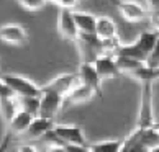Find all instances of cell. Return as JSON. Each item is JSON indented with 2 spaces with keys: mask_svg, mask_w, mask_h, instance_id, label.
<instances>
[{
  "mask_svg": "<svg viewBox=\"0 0 159 152\" xmlns=\"http://www.w3.org/2000/svg\"><path fill=\"white\" fill-rule=\"evenodd\" d=\"M157 38H159V34L154 30L152 31H143L141 34H138V38L134 41H131V43H128V44L118 43L113 49V54L131 57V59L146 62L148 56L151 54L152 48H154Z\"/></svg>",
  "mask_w": 159,
  "mask_h": 152,
  "instance_id": "6da1fadb",
  "label": "cell"
},
{
  "mask_svg": "<svg viewBox=\"0 0 159 152\" xmlns=\"http://www.w3.org/2000/svg\"><path fill=\"white\" fill-rule=\"evenodd\" d=\"M95 38L102 43L103 51L113 52L115 46L120 43V38H118V26L110 16H97Z\"/></svg>",
  "mask_w": 159,
  "mask_h": 152,
  "instance_id": "7a4b0ae2",
  "label": "cell"
},
{
  "mask_svg": "<svg viewBox=\"0 0 159 152\" xmlns=\"http://www.w3.org/2000/svg\"><path fill=\"white\" fill-rule=\"evenodd\" d=\"M0 79L10 87V90L15 93V97H39L41 95V85L34 84L28 77L16 75V74H5Z\"/></svg>",
  "mask_w": 159,
  "mask_h": 152,
  "instance_id": "3957f363",
  "label": "cell"
},
{
  "mask_svg": "<svg viewBox=\"0 0 159 152\" xmlns=\"http://www.w3.org/2000/svg\"><path fill=\"white\" fill-rule=\"evenodd\" d=\"M152 124H156L152 84L146 82V84H143V92H141V108H139V118H138L136 128H149Z\"/></svg>",
  "mask_w": 159,
  "mask_h": 152,
  "instance_id": "277c9868",
  "label": "cell"
},
{
  "mask_svg": "<svg viewBox=\"0 0 159 152\" xmlns=\"http://www.w3.org/2000/svg\"><path fill=\"white\" fill-rule=\"evenodd\" d=\"M92 64H93L98 77L102 80L116 79L120 75L118 66H116V57L111 51H102L100 54L95 56V59L92 61Z\"/></svg>",
  "mask_w": 159,
  "mask_h": 152,
  "instance_id": "5b68a950",
  "label": "cell"
},
{
  "mask_svg": "<svg viewBox=\"0 0 159 152\" xmlns=\"http://www.w3.org/2000/svg\"><path fill=\"white\" fill-rule=\"evenodd\" d=\"M52 134L59 139L61 144H80L87 145L84 129L77 124H56L52 126Z\"/></svg>",
  "mask_w": 159,
  "mask_h": 152,
  "instance_id": "8992f818",
  "label": "cell"
},
{
  "mask_svg": "<svg viewBox=\"0 0 159 152\" xmlns=\"http://www.w3.org/2000/svg\"><path fill=\"white\" fill-rule=\"evenodd\" d=\"M75 74H77L79 84H84V85L89 87V89H92L97 97H103V92H102L103 80L98 77L95 67H93V64L90 61H82Z\"/></svg>",
  "mask_w": 159,
  "mask_h": 152,
  "instance_id": "52a82bcc",
  "label": "cell"
},
{
  "mask_svg": "<svg viewBox=\"0 0 159 152\" xmlns=\"http://www.w3.org/2000/svg\"><path fill=\"white\" fill-rule=\"evenodd\" d=\"M64 106V97L56 92L43 90L39 95V116L54 119L56 115Z\"/></svg>",
  "mask_w": 159,
  "mask_h": 152,
  "instance_id": "ba28073f",
  "label": "cell"
},
{
  "mask_svg": "<svg viewBox=\"0 0 159 152\" xmlns=\"http://www.w3.org/2000/svg\"><path fill=\"white\" fill-rule=\"evenodd\" d=\"M57 31H59V34L64 39L79 43L80 33L74 21L72 10L70 8H59V13H57Z\"/></svg>",
  "mask_w": 159,
  "mask_h": 152,
  "instance_id": "9c48e42d",
  "label": "cell"
},
{
  "mask_svg": "<svg viewBox=\"0 0 159 152\" xmlns=\"http://www.w3.org/2000/svg\"><path fill=\"white\" fill-rule=\"evenodd\" d=\"M116 8H118L120 15L129 23L143 21L149 16L146 7L143 3L136 2V0H118L116 2Z\"/></svg>",
  "mask_w": 159,
  "mask_h": 152,
  "instance_id": "30bf717a",
  "label": "cell"
},
{
  "mask_svg": "<svg viewBox=\"0 0 159 152\" xmlns=\"http://www.w3.org/2000/svg\"><path fill=\"white\" fill-rule=\"evenodd\" d=\"M77 84H79L77 74L75 72H64L61 75H57V77H54L51 82H48V84L41 85V92L49 90V92H56V93H59V95L64 97V95H67Z\"/></svg>",
  "mask_w": 159,
  "mask_h": 152,
  "instance_id": "8fae6325",
  "label": "cell"
},
{
  "mask_svg": "<svg viewBox=\"0 0 159 152\" xmlns=\"http://www.w3.org/2000/svg\"><path fill=\"white\" fill-rule=\"evenodd\" d=\"M0 39L8 44H21L28 39V33L21 25L7 23V25L0 26Z\"/></svg>",
  "mask_w": 159,
  "mask_h": 152,
  "instance_id": "7c38bea8",
  "label": "cell"
},
{
  "mask_svg": "<svg viewBox=\"0 0 159 152\" xmlns=\"http://www.w3.org/2000/svg\"><path fill=\"white\" fill-rule=\"evenodd\" d=\"M74 21L77 25V30L80 36H93L95 34V25H97V16L82 10H72Z\"/></svg>",
  "mask_w": 159,
  "mask_h": 152,
  "instance_id": "4fadbf2b",
  "label": "cell"
},
{
  "mask_svg": "<svg viewBox=\"0 0 159 152\" xmlns=\"http://www.w3.org/2000/svg\"><path fill=\"white\" fill-rule=\"evenodd\" d=\"M52 126H54V119L51 118H44V116H34L31 119L30 126H28L26 129V136L30 139H38V137H43L48 131L52 129Z\"/></svg>",
  "mask_w": 159,
  "mask_h": 152,
  "instance_id": "5bb4252c",
  "label": "cell"
},
{
  "mask_svg": "<svg viewBox=\"0 0 159 152\" xmlns=\"http://www.w3.org/2000/svg\"><path fill=\"white\" fill-rule=\"evenodd\" d=\"M33 118H34L33 115H30L28 111H25V110H21V108H18V111L13 115V118L7 123L10 134H25Z\"/></svg>",
  "mask_w": 159,
  "mask_h": 152,
  "instance_id": "9a60e30c",
  "label": "cell"
},
{
  "mask_svg": "<svg viewBox=\"0 0 159 152\" xmlns=\"http://www.w3.org/2000/svg\"><path fill=\"white\" fill-rule=\"evenodd\" d=\"M93 95L95 93H93L92 89H89L84 84H77L67 95H64V105H79V103L89 102L93 98Z\"/></svg>",
  "mask_w": 159,
  "mask_h": 152,
  "instance_id": "2e32d148",
  "label": "cell"
},
{
  "mask_svg": "<svg viewBox=\"0 0 159 152\" xmlns=\"http://www.w3.org/2000/svg\"><path fill=\"white\" fill-rule=\"evenodd\" d=\"M146 150L148 149L141 144V134L134 128L125 139H121V145L118 152H146Z\"/></svg>",
  "mask_w": 159,
  "mask_h": 152,
  "instance_id": "e0dca14e",
  "label": "cell"
},
{
  "mask_svg": "<svg viewBox=\"0 0 159 152\" xmlns=\"http://www.w3.org/2000/svg\"><path fill=\"white\" fill-rule=\"evenodd\" d=\"M141 134V144L146 149L159 145V124H152L149 128H136Z\"/></svg>",
  "mask_w": 159,
  "mask_h": 152,
  "instance_id": "ac0fdd59",
  "label": "cell"
},
{
  "mask_svg": "<svg viewBox=\"0 0 159 152\" xmlns=\"http://www.w3.org/2000/svg\"><path fill=\"white\" fill-rule=\"evenodd\" d=\"M18 102L16 97H10V98H0V116L5 123H8L13 115L18 111Z\"/></svg>",
  "mask_w": 159,
  "mask_h": 152,
  "instance_id": "d6986e66",
  "label": "cell"
},
{
  "mask_svg": "<svg viewBox=\"0 0 159 152\" xmlns=\"http://www.w3.org/2000/svg\"><path fill=\"white\" fill-rule=\"evenodd\" d=\"M129 77L136 79L139 82H143V84H146V82H149V84H152V82H156L159 79V69H151L144 64L143 67L136 69L134 72L129 74Z\"/></svg>",
  "mask_w": 159,
  "mask_h": 152,
  "instance_id": "ffe728a7",
  "label": "cell"
},
{
  "mask_svg": "<svg viewBox=\"0 0 159 152\" xmlns=\"http://www.w3.org/2000/svg\"><path fill=\"white\" fill-rule=\"evenodd\" d=\"M121 145V139H107V141H98L90 145H87L89 152H118Z\"/></svg>",
  "mask_w": 159,
  "mask_h": 152,
  "instance_id": "44dd1931",
  "label": "cell"
},
{
  "mask_svg": "<svg viewBox=\"0 0 159 152\" xmlns=\"http://www.w3.org/2000/svg\"><path fill=\"white\" fill-rule=\"evenodd\" d=\"M116 57V66H118V71L120 74H131L134 72L136 69L143 67L146 62L143 61H136V59H131V57H125V56H115Z\"/></svg>",
  "mask_w": 159,
  "mask_h": 152,
  "instance_id": "7402d4cb",
  "label": "cell"
},
{
  "mask_svg": "<svg viewBox=\"0 0 159 152\" xmlns=\"http://www.w3.org/2000/svg\"><path fill=\"white\" fill-rule=\"evenodd\" d=\"M18 106L33 116L39 115V97H16Z\"/></svg>",
  "mask_w": 159,
  "mask_h": 152,
  "instance_id": "603a6c76",
  "label": "cell"
},
{
  "mask_svg": "<svg viewBox=\"0 0 159 152\" xmlns=\"http://www.w3.org/2000/svg\"><path fill=\"white\" fill-rule=\"evenodd\" d=\"M18 5H21L23 8L30 10V11H36V10H41L48 3V0H13Z\"/></svg>",
  "mask_w": 159,
  "mask_h": 152,
  "instance_id": "cb8c5ba5",
  "label": "cell"
},
{
  "mask_svg": "<svg viewBox=\"0 0 159 152\" xmlns=\"http://www.w3.org/2000/svg\"><path fill=\"white\" fill-rule=\"evenodd\" d=\"M146 66L151 67V69H159V38H157L154 48L151 51V54L148 56V59H146Z\"/></svg>",
  "mask_w": 159,
  "mask_h": 152,
  "instance_id": "d4e9b609",
  "label": "cell"
},
{
  "mask_svg": "<svg viewBox=\"0 0 159 152\" xmlns=\"http://www.w3.org/2000/svg\"><path fill=\"white\" fill-rule=\"evenodd\" d=\"M144 7L148 10L149 16L159 15V0H144Z\"/></svg>",
  "mask_w": 159,
  "mask_h": 152,
  "instance_id": "484cf974",
  "label": "cell"
},
{
  "mask_svg": "<svg viewBox=\"0 0 159 152\" xmlns=\"http://www.w3.org/2000/svg\"><path fill=\"white\" fill-rule=\"evenodd\" d=\"M48 3H54L59 8H70L72 10L77 5V0H48Z\"/></svg>",
  "mask_w": 159,
  "mask_h": 152,
  "instance_id": "4316f807",
  "label": "cell"
},
{
  "mask_svg": "<svg viewBox=\"0 0 159 152\" xmlns=\"http://www.w3.org/2000/svg\"><path fill=\"white\" fill-rule=\"evenodd\" d=\"M10 97H15V93L10 90V87L5 84L2 79H0V98H10Z\"/></svg>",
  "mask_w": 159,
  "mask_h": 152,
  "instance_id": "83f0119b",
  "label": "cell"
},
{
  "mask_svg": "<svg viewBox=\"0 0 159 152\" xmlns=\"http://www.w3.org/2000/svg\"><path fill=\"white\" fill-rule=\"evenodd\" d=\"M66 152H89L87 145H80V144H64Z\"/></svg>",
  "mask_w": 159,
  "mask_h": 152,
  "instance_id": "f1b7e54d",
  "label": "cell"
},
{
  "mask_svg": "<svg viewBox=\"0 0 159 152\" xmlns=\"http://www.w3.org/2000/svg\"><path fill=\"white\" fill-rule=\"evenodd\" d=\"M16 152H38V149L33 144H20L16 147Z\"/></svg>",
  "mask_w": 159,
  "mask_h": 152,
  "instance_id": "f546056e",
  "label": "cell"
},
{
  "mask_svg": "<svg viewBox=\"0 0 159 152\" xmlns=\"http://www.w3.org/2000/svg\"><path fill=\"white\" fill-rule=\"evenodd\" d=\"M10 136H11L10 132H8V134H5L3 141L0 142V152H7V149H8V145H10Z\"/></svg>",
  "mask_w": 159,
  "mask_h": 152,
  "instance_id": "4dcf8cb0",
  "label": "cell"
},
{
  "mask_svg": "<svg viewBox=\"0 0 159 152\" xmlns=\"http://www.w3.org/2000/svg\"><path fill=\"white\" fill-rule=\"evenodd\" d=\"M46 152H66V147H64V144H54V145H51Z\"/></svg>",
  "mask_w": 159,
  "mask_h": 152,
  "instance_id": "1f68e13d",
  "label": "cell"
},
{
  "mask_svg": "<svg viewBox=\"0 0 159 152\" xmlns=\"http://www.w3.org/2000/svg\"><path fill=\"white\" fill-rule=\"evenodd\" d=\"M151 23H152V30L159 34V15L151 16Z\"/></svg>",
  "mask_w": 159,
  "mask_h": 152,
  "instance_id": "d6a6232c",
  "label": "cell"
},
{
  "mask_svg": "<svg viewBox=\"0 0 159 152\" xmlns=\"http://www.w3.org/2000/svg\"><path fill=\"white\" fill-rule=\"evenodd\" d=\"M146 152H159V145H157V147H151V149H148Z\"/></svg>",
  "mask_w": 159,
  "mask_h": 152,
  "instance_id": "836d02e7",
  "label": "cell"
},
{
  "mask_svg": "<svg viewBox=\"0 0 159 152\" xmlns=\"http://www.w3.org/2000/svg\"><path fill=\"white\" fill-rule=\"evenodd\" d=\"M77 2H79V0H77Z\"/></svg>",
  "mask_w": 159,
  "mask_h": 152,
  "instance_id": "e575fe53",
  "label": "cell"
}]
</instances>
